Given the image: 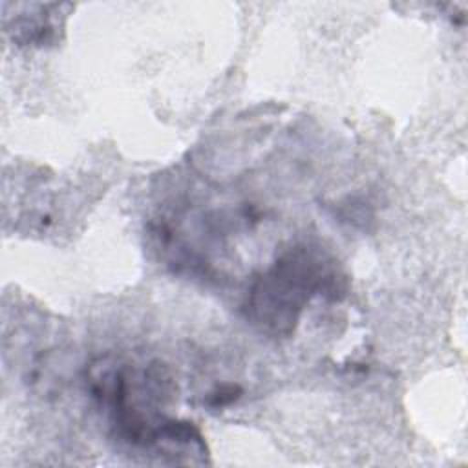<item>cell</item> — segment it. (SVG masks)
Masks as SVG:
<instances>
[{
  "mask_svg": "<svg viewBox=\"0 0 468 468\" xmlns=\"http://www.w3.org/2000/svg\"><path fill=\"white\" fill-rule=\"evenodd\" d=\"M346 287V274L333 256L314 245H294L252 282L245 313L261 331L287 336L313 296L336 300Z\"/></svg>",
  "mask_w": 468,
  "mask_h": 468,
  "instance_id": "obj_1",
  "label": "cell"
}]
</instances>
